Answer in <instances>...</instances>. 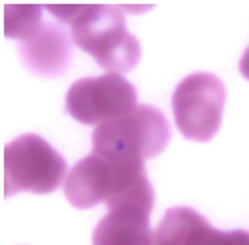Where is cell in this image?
Returning a JSON list of instances; mask_svg holds the SVG:
<instances>
[{
    "instance_id": "cell-8",
    "label": "cell",
    "mask_w": 249,
    "mask_h": 245,
    "mask_svg": "<svg viewBox=\"0 0 249 245\" xmlns=\"http://www.w3.org/2000/svg\"><path fill=\"white\" fill-rule=\"evenodd\" d=\"M149 216L145 209L107 210L93 232V245H155Z\"/></svg>"
},
{
    "instance_id": "cell-10",
    "label": "cell",
    "mask_w": 249,
    "mask_h": 245,
    "mask_svg": "<svg viewBox=\"0 0 249 245\" xmlns=\"http://www.w3.org/2000/svg\"><path fill=\"white\" fill-rule=\"evenodd\" d=\"M41 25H43V8L39 4H4L2 29L6 37L23 43Z\"/></svg>"
},
{
    "instance_id": "cell-4",
    "label": "cell",
    "mask_w": 249,
    "mask_h": 245,
    "mask_svg": "<svg viewBox=\"0 0 249 245\" xmlns=\"http://www.w3.org/2000/svg\"><path fill=\"white\" fill-rule=\"evenodd\" d=\"M168 122L153 106L137 105L127 114L107 122L93 131V153L124 157L145 162L157 157L168 143Z\"/></svg>"
},
{
    "instance_id": "cell-9",
    "label": "cell",
    "mask_w": 249,
    "mask_h": 245,
    "mask_svg": "<svg viewBox=\"0 0 249 245\" xmlns=\"http://www.w3.org/2000/svg\"><path fill=\"white\" fill-rule=\"evenodd\" d=\"M214 226L189 207L168 209L157 232L155 245H205Z\"/></svg>"
},
{
    "instance_id": "cell-2",
    "label": "cell",
    "mask_w": 249,
    "mask_h": 245,
    "mask_svg": "<svg viewBox=\"0 0 249 245\" xmlns=\"http://www.w3.org/2000/svg\"><path fill=\"white\" fill-rule=\"evenodd\" d=\"M45 8L60 23L70 25L71 41L91 54L107 73H124L137 64L141 49L127 31L118 6L47 4Z\"/></svg>"
},
{
    "instance_id": "cell-1",
    "label": "cell",
    "mask_w": 249,
    "mask_h": 245,
    "mask_svg": "<svg viewBox=\"0 0 249 245\" xmlns=\"http://www.w3.org/2000/svg\"><path fill=\"white\" fill-rule=\"evenodd\" d=\"M66 199L77 209L105 203L112 209H153V187L143 162L91 153L81 158L64 182Z\"/></svg>"
},
{
    "instance_id": "cell-3",
    "label": "cell",
    "mask_w": 249,
    "mask_h": 245,
    "mask_svg": "<svg viewBox=\"0 0 249 245\" xmlns=\"http://www.w3.org/2000/svg\"><path fill=\"white\" fill-rule=\"evenodd\" d=\"M68 178L66 160L43 137L25 133L4 147L2 191L12 197L18 191L51 193Z\"/></svg>"
},
{
    "instance_id": "cell-7",
    "label": "cell",
    "mask_w": 249,
    "mask_h": 245,
    "mask_svg": "<svg viewBox=\"0 0 249 245\" xmlns=\"http://www.w3.org/2000/svg\"><path fill=\"white\" fill-rule=\"evenodd\" d=\"M71 35L58 23H43L27 41L21 43V58L25 66L39 75H60L70 64Z\"/></svg>"
},
{
    "instance_id": "cell-12",
    "label": "cell",
    "mask_w": 249,
    "mask_h": 245,
    "mask_svg": "<svg viewBox=\"0 0 249 245\" xmlns=\"http://www.w3.org/2000/svg\"><path fill=\"white\" fill-rule=\"evenodd\" d=\"M240 71L244 73L246 79H249V47L246 49V52H244V56L240 60Z\"/></svg>"
},
{
    "instance_id": "cell-6",
    "label": "cell",
    "mask_w": 249,
    "mask_h": 245,
    "mask_svg": "<svg viewBox=\"0 0 249 245\" xmlns=\"http://www.w3.org/2000/svg\"><path fill=\"white\" fill-rule=\"evenodd\" d=\"M135 106V89L120 73L77 79L66 95L68 114L77 122L95 127L124 116Z\"/></svg>"
},
{
    "instance_id": "cell-5",
    "label": "cell",
    "mask_w": 249,
    "mask_h": 245,
    "mask_svg": "<svg viewBox=\"0 0 249 245\" xmlns=\"http://www.w3.org/2000/svg\"><path fill=\"white\" fill-rule=\"evenodd\" d=\"M224 83L205 71L184 77L172 95V112L178 129L191 141H211L220 129L224 114Z\"/></svg>"
},
{
    "instance_id": "cell-11",
    "label": "cell",
    "mask_w": 249,
    "mask_h": 245,
    "mask_svg": "<svg viewBox=\"0 0 249 245\" xmlns=\"http://www.w3.org/2000/svg\"><path fill=\"white\" fill-rule=\"evenodd\" d=\"M205 245H249V232L246 230H234V232H214L207 240Z\"/></svg>"
}]
</instances>
